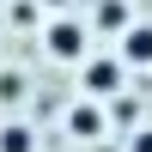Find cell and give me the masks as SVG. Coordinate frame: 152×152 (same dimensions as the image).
<instances>
[{
  "label": "cell",
  "mask_w": 152,
  "mask_h": 152,
  "mask_svg": "<svg viewBox=\"0 0 152 152\" xmlns=\"http://www.w3.org/2000/svg\"><path fill=\"white\" fill-rule=\"evenodd\" d=\"M24 97V73H0V104H18Z\"/></svg>",
  "instance_id": "52a82bcc"
},
{
  "label": "cell",
  "mask_w": 152,
  "mask_h": 152,
  "mask_svg": "<svg viewBox=\"0 0 152 152\" xmlns=\"http://www.w3.org/2000/svg\"><path fill=\"white\" fill-rule=\"evenodd\" d=\"M128 152H152V122H146V128H134V134H128Z\"/></svg>",
  "instance_id": "ba28073f"
},
{
  "label": "cell",
  "mask_w": 152,
  "mask_h": 152,
  "mask_svg": "<svg viewBox=\"0 0 152 152\" xmlns=\"http://www.w3.org/2000/svg\"><path fill=\"white\" fill-rule=\"evenodd\" d=\"M134 24V6L128 0H97V18H91V31H104V37H122Z\"/></svg>",
  "instance_id": "5b68a950"
},
{
  "label": "cell",
  "mask_w": 152,
  "mask_h": 152,
  "mask_svg": "<svg viewBox=\"0 0 152 152\" xmlns=\"http://www.w3.org/2000/svg\"><path fill=\"white\" fill-rule=\"evenodd\" d=\"M116 55L128 61V67H152V18H134L128 31L116 37Z\"/></svg>",
  "instance_id": "277c9868"
},
{
  "label": "cell",
  "mask_w": 152,
  "mask_h": 152,
  "mask_svg": "<svg viewBox=\"0 0 152 152\" xmlns=\"http://www.w3.org/2000/svg\"><path fill=\"white\" fill-rule=\"evenodd\" d=\"M43 55L49 61H67V67H79L85 55H91V24H79V18H49L43 24Z\"/></svg>",
  "instance_id": "7a4b0ae2"
},
{
  "label": "cell",
  "mask_w": 152,
  "mask_h": 152,
  "mask_svg": "<svg viewBox=\"0 0 152 152\" xmlns=\"http://www.w3.org/2000/svg\"><path fill=\"white\" fill-rule=\"evenodd\" d=\"M67 134H73V140H97V134H110V104L79 97V104L67 110Z\"/></svg>",
  "instance_id": "3957f363"
},
{
  "label": "cell",
  "mask_w": 152,
  "mask_h": 152,
  "mask_svg": "<svg viewBox=\"0 0 152 152\" xmlns=\"http://www.w3.org/2000/svg\"><path fill=\"white\" fill-rule=\"evenodd\" d=\"M0 152H37V128L31 122H0Z\"/></svg>",
  "instance_id": "8992f818"
},
{
  "label": "cell",
  "mask_w": 152,
  "mask_h": 152,
  "mask_svg": "<svg viewBox=\"0 0 152 152\" xmlns=\"http://www.w3.org/2000/svg\"><path fill=\"white\" fill-rule=\"evenodd\" d=\"M128 91V61L122 55H85L79 61V97H97V104H110V97Z\"/></svg>",
  "instance_id": "6da1fadb"
},
{
  "label": "cell",
  "mask_w": 152,
  "mask_h": 152,
  "mask_svg": "<svg viewBox=\"0 0 152 152\" xmlns=\"http://www.w3.org/2000/svg\"><path fill=\"white\" fill-rule=\"evenodd\" d=\"M43 6H67V0H43Z\"/></svg>",
  "instance_id": "9c48e42d"
}]
</instances>
